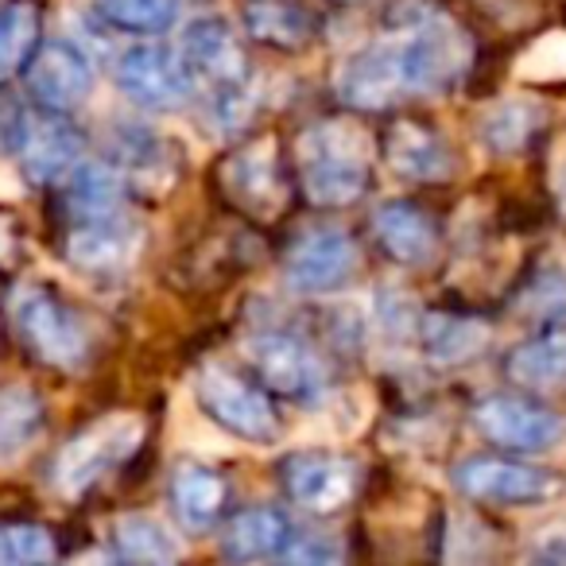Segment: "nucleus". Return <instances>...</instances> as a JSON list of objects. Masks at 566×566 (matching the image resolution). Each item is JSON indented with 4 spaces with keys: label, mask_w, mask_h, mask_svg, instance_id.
I'll use <instances>...</instances> for the list:
<instances>
[{
    "label": "nucleus",
    "mask_w": 566,
    "mask_h": 566,
    "mask_svg": "<svg viewBox=\"0 0 566 566\" xmlns=\"http://www.w3.org/2000/svg\"><path fill=\"white\" fill-rule=\"evenodd\" d=\"M509 380L532 392H547V388L566 385V331H543L535 338L520 342L504 361Z\"/></svg>",
    "instance_id": "obj_21"
},
{
    "label": "nucleus",
    "mask_w": 566,
    "mask_h": 566,
    "mask_svg": "<svg viewBox=\"0 0 566 566\" xmlns=\"http://www.w3.org/2000/svg\"><path fill=\"white\" fill-rule=\"evenodd\" d=\"M249 365L260 377V385L287 400H315L326 385V369L318 354L295 334L268 331L249 342Z\"/></svg>",
    "instance_id": "obj_9"
},
{
    "label": "nucleus",
    "mask_w": 566,
    "mask_h": 566,
    "mask_svg": "<svg viewBox=\"0 0 566 566\" xmlns=\"http://www.w3.org/2000/svg\"><path fill=\"white\" fill-rule=\"evenodd\" d=\"M373 233L380 249L400 264H423L434 252V226L416 202H380L373 213Z\"/></svg>",
    "instance_id": "obj_18"
},
{
    "label": "nucleus",
    "mask_w": 566,
    "mask_h": 566,
    "mask_svg": "<svg viewBox=\"0 0 566 566\" xmlns=\"http://www.w3.org/2000/svg\"><path fill=\"white\" fill-rule=\"evenodd\" d=\"M527 78H563L566 74V32H551L527 51L524 63Z\"/></svg>",
    "instance_id": "obj_32"
},
{
    "label": "nucleus",
    "mask_w": 566,
    "mask_h": 566,
    "mask_svg": "<svg viewBox=\"0 0 566 566\" xmlns=\"http://www.w3.org/2000/svg\"><path fill=\"white\" fill-rule=\"evenodd\" d=\"M109 539H113L117 558H125V563H151V566L159 563V566H167V563H179V558H182L179 539H175V535L167 532L156 516H140V512H133V516H120L117 524H113Z\"/></svg>",
    "instance_id": "obj_25"
},
{
    "label": "nucleus",
    "mask_w": 566,
    "mask_h": 566,
    "mask_svg": "<svg viewBox=\"0 0 566 566\" xmlns=\"http://www.w3.org/2000/svg\"><path fill=\"white\" fill-rule=\"evenodd\" d=\"M171 509L182 520V527H210L221 516V504H226V481L210 470V465L198 462H182L171 473Z\"/></svg>",
    "instance_id": "obj_22"
},
{
    "label": "nucleus",
    "mask_w": 566,
    "mask_h": 566,
    "mask_svg": "<svg viewBox=\"0 0 566 566\" xmlns=\"http://www.w3.org/2000/svg\"><path fill=\"white\" fill-rule=\"evenodd\" d=\"M136 249H140V233L133 226H125V221H117L113 213L82 218V226H74L71 237H66V260L94 275H109L128 268Z\"/></svg>",
    "instance_id": "obj_16"
},
{
    "label": "nucleus",
    "mask_w": 566,
    "mask_h": 566,
    "mask_svg": "<svg viewBox=\"0 0 566 566\" xmlns=\"http://www.w3.org/2000/svg\"><path fill=\"white\" fill-rule=\"evenodd\" d=\"M40 0H9L0 9V78L24 71L40 48Z\"/></svg>",
    "instance_id": "obj_26"
},
{
    "label": "nucleus",
    "mask_w": 566,
    "mask_h": 566,
    "mask_svg": "<svg viewBox=\"0 0 566 566\" xmlns=\"http://www.w3.org/2000/svg\"><path fill=\"white\" fill-rule=\"evenodd\" d=\"M12 323H17V334L24 338V346L32 349V357H40L51 369L74 373L86 365L90 357L86 326L48 287H35V283L17 287V295H12Z\"/></svg>",
    "instance_id": "obj_3"
},
{
    "label": "nucleus",
    "mask_w": 566,
    "mask_h": 566,
    "mask_svg": "<svg viewBox=\"0 0 566 566\" xmlns=\"http://www.w3.org/2000/svg\"><path fill=\"white\" fill-rule=\"evenodd\" d=\"M43 431V400L28 385L0 388V465H17Z\"/></svg>",
    "instance_id": "obj_23"
},
{
    "label": "nucleus",
    "mask_w": 566,
    "mask_h": 566,
    "mask_svg": "<svg viewBox=\"0 0 566 566\" xmlns=\"http://www.w3.org/2000/svg\"><path fill=\"white\" fill-rule=\"evenodd\" d=\"M12 244H17V241H12V221L0 213V264L12 256Z\"/></svg>",
    "instance_id": "obj_35"
},
{
    "label": "nucleus",
    "mask_w": 566,
    "mask_h": 566,
    "mask_svg": "<svg viewBox=\"0 0 566 566\" xmlns=\"http://www.w3.org/2000/svg\"><path fill=\"white\" fill-rule=\"evenodd\" d=\"M300 167L307 198L326 210L354 206L373 182L369 140L361 136V128L338 125V120L307 128V136L300 140Z\"/></svg>",
    "instance_id": "obj_1"
},
{
    "label": "nucleus",
    "mask_w": 566,
    "mask_h": 566,
    "mask_svg": "<svg viewBox=\"0 0 566 566\" xmlns=\"http://www.w3.org/2000/svg\"><path fill=\"white\" fill-rule=\"evenodd\" d=\"M221 187L252 218H275L287 206V182H283L280 151H275L272 136L252 140L241 151H233L221 164Z\"/></svg>",
    "instance_id": "obj_11"
},
{
    "label": "nucleus",
    "mask_w": 566,
    "mask_h": 566,
    "mask_svg": "<svg viewBox=\"0 0 566 566\" xmlns=\"http://www.w3.org/2000/svg\"><path fill=\"white\" fill-rule=\"evenodd\" d=\"M24 82L43 113H71L94 94V63L71 40H48L28 59Z\"/></svg>",
    "instance_id": "obj_10"
},
{
    "label": "nucleus",
    "mask_w": 566,
    "mask_h": 566,
    "mask_svg": "<svg viewBox=\"0 0 566 566\" xmlns=\"http://www.w3.org/2000/svg\"><path fill=\"white\" fill-rule=\"evenodd\" d=\"M86 140L74 125H66L63 113H48L40 125L28 128V140L20 148L24 156V171L35 182H55L63 175H71L82 164Z\"/></svg>",
    "instance_id": "obj_17"
},
{
    "label": "nucleus",
    "mask_w": 566,
    "mask_h": 566,
    "mask_svg": "<svg viewBox=\"0 0 566 566\" xmlns=\"http://www.w3.org/2000/svg\"><path fill=\"white\" fill-rule=\"evenodd\" d=\"M283 485H287V496L295 504L326 516L354 496L357 473L354 462H346V458L326 454V450H303V454H292L283 462Z\"/></svg>",
    "instance_id": "obj_13"
},
{
    "label": "nucleus",
    "mask_w": 566,
    "mask_h": 566,
    "mask_svg": "<svg viewBox=\"0 0 566 566\" xmlns=\"http://www.w3.org/2000/svg\"><path fill=\"white\" fill-rule=\"evenodd\" d=\"M454 489L473 504L527 509V504L551 501L558 493V478L539 465L516 462V458L473 454L454 465Z\"/></svg>",
    "instance_id": "obj_5"
},
{
    "label": "nucleus",
    "mask_w": 566,
    "mask_h": 566,
    "mask_svg": "<svg viewBox=\"0 0 566 566\" xmlns=\"http://www.w3.org/2000/svg\"><path fill=\"white\" fill-rule=\"evenodd\" d=\"M385 156L392 164L396 175L416 182H434L450 175V151L447 144L439 140V133L427 125H416V120H403L388 133Z\"/></svg>",
    "instance_id": "obj_20"
},
{
    "label": "nucleus",
    "mask_w": 566,
    "mask_h": 566,
    "mask_svg": "<svg viewBox=\"0 0 566 566\" xmlns=\"http://www.w3.org/2000/svg\"><path fill=\"white\" fill-rule=\"evenodd\" d=\"M28 128H32L28 109L17 102L12 90L0 86V156H20V148L28 140Z\"/></svg>",
    "instance_id": "obj_33"
},
{
    "label": "nucleus",
    "mask_w": 566,
    "mask_h": 566,
    "mask_svg": "<svg viewBox=\"0 0 566 566\" xmlns=\"http://www.w3.org/2000/svg\"><path fill=\"white\" fill-rule=\"evenodd\" d=\"M113 78H117V90L128 102L156 113L182 109L190 102V90H195L190 66L164 43H136V48L120 51Z\"/></svg>",
    "instance_id": "obj_7"
},
{
    "label": "nucleus",
    "mask_w": 566,
    "mask_h": 566,
    "mask_svg": "<svg viewBox=\"0 0 566 566\" xmlns=\"http://www.w3.org/2000/svg\"><path fill=\"white\" fill-rule=\"evenodd\" d=\"M338 94L354 109H388L408 94L400 48H369L342 63Z\"/></svg>",
    "instance_id": "obj_15"
},
{
    "label": "nucleus",
    "mask_w": 566,
    "mask_h": 566,
    "mask_svg": "<svg viewBox=\"0 0 566 566\" xmlns=\"http://www.w3.org/2000/svg\"><path fill=\"white\" fill-rule=\"evenodd\" d=\"M144 439L140 416L128 411H113V416L90 423L86 431H78L51 462V485L63 496H82L90 485L105 478L113 465H120Z\"/></svg>",
    "instance_id": "obj_2"
},
{
    "label": "nucleus",
    "mask_w": 566,
    "mask_h": 566,
    "mask_svg": "<svg viewBox=\"0 0 566 566\" xmlns=\"http://www.w3.org/2000/svg\"><path fill=\"white\" fill-rule=\"evenodd\" d=\"M280 558H287V563H338L342 547L323 532H295L292 527L287 547H283Z\"/></svg>",
    "instance_id": "obj_34"
},
{
    "label": "nucleus",
    "mask_w": 566,
    "mask_h": 566,
    "mask_svg": "<svg viewBox=\"0 0 566 566\" xmlns=\"http://www.w3.org/2000/svg\"><path fill=\"white\" fill-rule=\"evenodd\" d=\"M473 59V48L465 32H458L450 20H427L423 28L400 43V66L408 78V94L423 90H447L465 74Z\"/></svg>",
    "instance_id": "obj_8"
},
{
    "label": "nucleus",
    "mask_w": 566,
    "mask_h": 566,
    "mask_svg": "<svg viewBox=\"0 0 566 566\" xmlns=\"http://www.w3.org/2000/svg\"><path fill=\"white\" fill-rule=\"evenodd\" d=\"M473 423L489 442L512 454H547L566 439V419L558 411L516 392H493L478 400Z\"/></svg>",
    "instance_id": "obj_6"
},
{
    "label": "nucleus",
    "mask_w": 566,
    "mask_h": 566,
    "mask_svg": "<svg viewBox=\"0 0 566 566\" xmlns=\"http://www.w3.org/2000/svg\"><path fill=\"white\" fill-rule=\"evenodd\" d=\"M287 535H292V520L280 509H244L221 532V555L233 558V563L275 558L287 547Z\"/></svg>",
    "instance_id": "obj_19"
},
{
    "label": "nucleus",
    "mask_w": 566,
    "mask_h": 566,
    "mask_svg": "<svg viewBox=\"0 0 566 566\" xmlns=\"http://www.w3.org/2000/svg\"><path fill=\"white\" fill-rule=\"evenodd\" d=\"M249 32L260 43H272V48H303L311 24L295 4H283V0H256L249 4Z\"/></svg>",
    "instance_id": "obj_30"
},
{
    "label": "nucleus",
    "mask_w": 566,
    "mask_h": 566,
    "mask_svg": "<svg viewBox=\"0 0 566 566\" xmlns=\"http://www.w3.org/2000/svg\"><path fill=\"white\" fill-rule=\"evenodd\" d=\"M195 400L206 419L229 431L241 442H256L268 447L280 434V416H275L272 400L260 385L237 377V373L221 369V365H202L195 377Z\"/></svg>",
    "instance_id": "obj_4"
},
{
    "label": "nucleus",
    "mask_w": 566,
    "mask_h": 566,
    "mask_svg": "<svg viewBox=\"0 0 566 566\" xmlns=\"http://www.w3.org/2000/svg\"><path fill=\"white\" fill-rule=\"evenodd\" d=\"M97 17L117 32L164 35L179 20V0H97Z\"/></svg>",
    "instance_id": "obj_29"
},
{
    "label": "nucleus",
    "mask_w": 566,
    "mask_h": 566,
    "mask_svg": "<svg viewBox=\"0 0 566 566\" xmlns=\"http://www.w3.org/2000/svg\"><path fill=\"white\" fill-rule=\"evenodd\" d=\"M419 342H423L431 361L462 365V361H473V357L489 346V326L481 323V318L427 315L423 323H419Z\"/></svg>",
    "instance_id": "obj_24"
},
{
    "label": "nucleus",
    "mask_w": 566,
    "mask_h": 566,
    "mask_svg": "<svg viewBox=\"0 0 566 566\" xmlns=\"http://www.w3.org/2000/svg\"><path fill=\"white\" fill-rule=\"evenodd\" d=\"M357 272V244L342 229H318L307 233L292 252H287V287L295 295H331L346 287Z\"/></svg>",
    "instance_id": "obj_12"
},
{
    "label": "nucleus",
    "mask_w": 566,
    "mask_h": 566,
    "mask_svg": "<svg viewBox=\"0 0 566 566\" xmlns=\"http://www.w3.org/2000/svg\"><path fill=\"white\" fill-rule=\"evenodd\" d=\"M125 175L109 164H78L71 171V210L82 218H105L117 210Z\"/></svg>",
    "instance_id": "obj_28"
},
{
    "label": "nucleus",
    "mask_w": 566,
    "mask_h": 566,
    "mask_svg": "<svg viewBox=\"0 0 566 566\" xmlns=\"http://www.w3.org/2000/svg\"><path fill=\"white\" fill-rule=\"evenodd\" d=\"M182 63L190 66V74H202L218 90L226 86H244L249 74V59H244L241 40L233 35V28L218 17L190 20V28L182 32Z\"/></svg>",
    "instance_id": "obj_14"
},
{
    "label": "nucleus",
    "mask_w": 566,
    "mask_h": 566,
    "mask_svg": "<svg viewBox=\"0 0 566 566\" xmlns=\"http://www.w3.org/2000/svg\"><path fill=\"white\" fill-rule=\"evenodd\" d=\"M543 125V109L532 102H520V97H509V102L493 105L481 120V140H485L489 151L496 156H512L520 151Z\"/></svg>",
    "instance_id": "obj_27"
},
{
    "label": "nucleus",
    "mask_w": 566,
    "mask_h": 566,
    "mask_svg": "<svg viewBox=\"0 0 566 566\" xmlns=\"http://www.w3.org/2000/svg\"><path fill=\"white\" fill-rule=\"evenodd\" d=\"M55 558V535L40 524H0V566H40Z\"/></svg>",
    "instance_id": "obj_31"
}]
</instances>
